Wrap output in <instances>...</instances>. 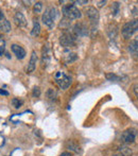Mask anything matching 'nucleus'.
<instances>
[{"label": "nucleus", "mask_w": 138, "mask_h": 156, "mask_svg": "<svg viewBox=\"0 0 138 156\" xmlns=\"http://www.w3.org/2000/svg\"><path fill=\"white\" fill-rule=\"evenodd\" d=\"M63 15L66 19L68 20H74V19H79L82 17V13L81 11L76 8L74 4H66V5L63 6L62 9Z\"/></svg>", "instance_id": "obj_1"}, {"label": "nucleus", "mask_w": 138, "mask_h": 156, "mask_svg": "<svg viewBox=\"0 0 138 156\" xmlns=\"http://www.w3.org/2000/svg\"><path fill=\"white\" fill-rule=\"evenodd\" d=\"M56 9L53 8V6H49V8L46 9L45 13L43 14V17H41V20H43L44 25L47 26L48 28L52 29L54 26V20L56 18Z\"/></svg>", "instance_id": "obj_2"}, {"label": "nucleus", "mask_w": 138, "mask_h": 156, "mask_svg": "<svg viewBox=\"0 0 138 156\" xmlns=\"http://www.w3.org/2000/svg\"><path fill=\"white\" fill-rule=\"evenodd\" d=\"M85 14H86L87 18L89 19V23H90L91 32L95 33V31H97L98 23H99V12L94 6H88L85 10Z\"/></svg>", "instance_id": "obj_3"}, {"label": "nucleus", "mask_w": 138, "mask_h": 156, "mask_svg": "<svg viewBox=\"0 0 138 156\" xmlns=\"http://www.w3.org/2000/svg\"><path fill=\"white\" fill-rule=\"evenodd\" d=\"M54 80L61 89H67L71 84V78L63 71H58L54 74Z\"/></svg>", "instance_id": "obj_4"}, {"label": "nucleus", "mask_w": 138, "mask_h": 156, "mask_svg": "<svg viewBox=\"0 0 138 156\" xmlns=\"http://www.w3.org/2000/svg\"><path fill=\"white\" fill-rule=\"evenodd\" d=\"M60 43L63 47H65L66 49L68 48H73L76 45V37L73 35L72 32L69 31H64L60 37Z\"/></svg>", "instance_id": "obj_5"}, {"label": "nucleus", "mask_w": 138, "mask_h": 156, "mask_svg": "<svg viewBox=\"0 0 138 156\" xmlns=\"http://www.w3.org/2000/svg\"><path fill=\"white\" fill-rule=\"evenodd\" d=\"M136 31H138V18L129 21L123 26V28H122V36L126 39L131 38V36Z\"/></svg>", "instance_id": "obj_6"}, {"label": "nucleus", "mask_w": 138, "mask_h": 156, "mask_svg": "<svg viewBox=\"0 0 138 156\" xmlns=\"http://www.w3.org/2000/svg\"><path fill=\"white\" fill-rule=\"evenodd\" d=\"M136 139V131L134 129H128L121 134V137H120V140H121L123 144H133Z\"/></svg>", "instance_id": "obj_7"}, {"label": "nucleus", "mask_w": 138, "mask_h": 156, "mask_svg": "<svg viewBox=\"0 0 138 156\" xmlns=\"http://www.w3.org/2000/svg\"><path fill=\"white\" fill-rule=\"evenodd\" d=\"M72 33H73V35L76 37H83L88 35L89 31L87 26L84 23H78L72 28Z\"/></svg>", "instance_id": "obj_8"}, {"label": "nucleus", "mask_w": 138, "mask_h": 156, "mask_svg": "<svg viewBox=\"0 0 138 156\" xmlns=\"http://www.w3.org/2000/svg\"><path fill=\"white\" fill-rule=\"evenodd\" d=\"M11 49H12V51L14 52V54L16 55V58H18V60H23V58H26L27 52H26V50L23 49L21 46L16 45V44H13V45L11 46Z\"/></svg>", "instance_id": "obj_9"}, {"label": "nucleus", "mask_w": 138, "mask_h": 156, "mask_svg": "<svg viewBox=\"0 0 138 156\" xmlns=\"http://www.w3.org/2000/svg\"><path fill=\"white\" fill-rule=\"evenodd\" d=\"M50 63V53H49V48L47 45H44L43 49H41V65L43 67H47Z\"/></svg>", "instance_id": "obj_10"}, {"label": "nucleus", "mask_w": 138, "mask_h": 156, "mask_svg": "<svg viewBox=\"0 0 138 156\" xmlns=\"http://www.w3.org/2000/svg\"><path fill=\"white\" fill-rule=\"evenodd\" d=\"M14 21L19 28H25L27 27V19H26L25 15L21 12H17L16 14L14 15Z\"/></svg>", "instance_id": "obj_11"}, {"label": "nucleus", "mask_w": 138, "mask_h": 156, "mask_svg": "<svg viewBox=\"0 0 138 156\" xmlns=\"http://www.w3.org/2000/svg\"><path fill=\"white\" fill-rule=\"evenodd\" d=\"M36 63H37V54L35 51H32L31 58H30V62L28 64V67H27L28 73H31V72L34 71L35 68H36Z\"/></svg>", "instance_id": "obj_12"}, {"label": "nucleus", "mask_w": 138, "mask_h": 156, "mask_svg": "<svg viewBox=\"0 0 138 156\" xmlns=\"http://www.w3.org/2000/svg\"><path fill=\"white\" fill-rule=\"evenodd\" d=\"M65 146H66V148L68 149V150L72 151V152H74V153H76V154H80V153H81L80 146H79L78 142H76L74 140H67L66 144H65Z\"/></svg>", "instance_id": "obj_13"}, {"label": "nucleus", "mask_w": 138, "mask_h": 156, "mask_svg": "<svg viewBox=\"0 0 138 156\" xmlns=\"http://www.w3.org/2000/svg\"><path fill=\"white\" fill-rule=\"evenodd\" d=\"M64 60H65V63H66V64L73 63L74 61L78 60V55H76V53H73V52H71V51H68V50H66V51H65Z\"/></svg>", "instance_id": "obj_14"}, {"label": "nucleus", "mask_w": 138, "mask_h": 156, "mask_svg": "<svg viewBox=\"0 0 138 156\" xmlns=\"http://www.w3.org/2000/svg\"><path fill=\"white\" fill-rule=\"evenodd\" d=\"M12 28H11V23L9 20L6 19H3V20L0 21V31L3 32V33H9L11 32Z\"/></svg>", "instance_id": "obj_15"}, {"label": "nucleus", "mask_w": 138, "mask_h": 156, "mask_svg": "<svg viewBox=\"0 0 138 156\" xmlns=\"http://www.w3.org/2000/svg\"><path fill=\"white\" fill-rule=\"evenodd\" d=\"M129 51H130V53L132 54L133 58L138 60V46L133 41H131L130 45H129Z\"/></svg>", "instance_id": "obj_16"}, {"label": "nucleus", "mask_w": 138, "mask_h": 156, "mask_svg": "<svg viewBox=\"0 0 138 156\" xmlns=\"http://www.w3.org/2000/svg\"><path fill=\"white\" fill-rule=\"evenodd\" d=\"M41 34V26H39L38 21L37 19H33V28H32V31H31V35L32 36H38Z\"/></svg>", "instance_id": "obj_17"}, {"label": "nucleus", "mask_w": 138, "mask_h": 156, "mask_svg": "<svg viewBox=\"0 0 138 156\" xmlns=\"http://www.w3.org/2000/svg\"><path fill=\"white\" fill-rule=\"evenodd\" d=\"M119 152L121 156H132V151L126 146H121L119 148Z\"/></svg>", "instance_id": "obj_18"}, {"label": "nucleus", "mask_w": 138, "mask_h": 156, "mask_svg": "<svg viewBox=\"0 0 138 156\" xmlns=\"http://www.w3.org/2000/svg\"><path fill=\"white\" fill-rule=\"evenodd\" d=\"M5 52V41L2 35H0V56H2Z\"/></svg>", "instance_id": "obj_19"}, {"label": "nucleus", "mask_w": 138, "mask_h": 156, "mask_svg": "<svg viewBox=\"0 0 138 156\" xmlns=\"http://www.w3.org/2000/svg\"><path fill=\"white\" fill-rule=\"evenodd\" d=\"M105 78L108 81H111V82H113V81H120V76H116L115 73H106Z\"/></svg>", "instance_id": "obj_20"}, {"label": "nucleus", "mask_w": 138, "mask_h": 156, "mask_svg": "<svg viewBox=\"0 0 138 156\" xmlns=\"http://www.w3.org/2000/svg\"><path fill=\"white\" fill-rule=\"evenodd\" d=\"M118 13H119V3L114 2L113 5H111V14H113V16H116Z\"/></svg>", "instance_id": "obj_21"}, {"label": "nucleus", "mask_w": 138, "mask_h": 156, "mask_svg": "<svg viewBox=\"0 0 138 156\" xmlns=\"http://www.w3.org/2000/svg\"><path fill=\"white\" fill-rule=\"evenodd\" d=\"M12 105L15 107V108H19V107H21V105H23V101L19 100V99H12Z\"/></svg>", "instance_id": "obj_22"}, {"label": "nucleus", "mask_w": 138, "mask_h": 156, "mask_svg": "<svg viewBox=\"0 0 138 156\" xmlns=\"http://www.w3.org/2000/svg\"><path fill=\"white\" fill-rule=\"evenodd\" d=\"M41 9H43V3L41 2H36V3L34 4V13L35 14H38V13L41 12Z\"/></svg>", "instance_id": "obj_23"}, {"label": "nucleus", "mask_w": 138, "mask_h": 156, "mask_svg": "<svg viewBox=\"0 0 138 156\" xmlns=\"http://www.w3.org/2000/svg\"><path fill=\"white\" fill-rule=\"evenodd\" d=\"M47 98L50 99V100H55V98H56L55 90H53V89H49V90L47 91Z\"/></svg>", "instance_id": "obj_24"}, {"label": "nucleus", "mask_w": 138, "mask_h": 156, "mask_svg": "<svg viewBox=\"0 0 138 156\" xmlns=\"http://www.w3.org/2000/svg\"><path fill=\"white\" fill-rule=\"evenodd\" d=\"M32 96L34 97V98H38L39 96H41V89H39L38 86H35L33 88V93H32Z\"/></svg>", "instance_id": "obj_25"}, {"label": "nucleus", "mask_w": 138, "mask_h": 156, "mask_svg": "<svg viewBox=\"0 0 138 156\" xmlns=\"http://www.w3.org/2000/svg\"><path fill=\"white\" fill-rule=\"evenodd\" d=\"M132 90H133V93H134L135 94V97L137 98V100H138V84H134L132 86Z\"/></svg>", "instance_id": "obj_26"}, {"label": "nucleus", "mask_w": 138, "mask_h": 156, "mask_svg": "<svg viewBox=\"0 0 138 156\" xmlns=\"http://www.w3.org/2000/svg\"><path fill=\"white\" fill-rule=\"evenodd\" d=\"M71 3H76V4H87L88 1L87 0H76V1H71Z\"/></svg>", "instance_id": "obj_27"}, {"label": "nucleus", "mask_w": 138, "mask_h": 156, "mask_svg": "<svg viewBox=\"0 0 138 156\" xmlns=\"http://www.w3.org/2000/svg\"><path fill=\"white\" fill-rule=\"evenodd\" d=\"M0 94H2V96H9V93L6 90H4V89H0Z\"/></svg>", "instance_id": "obj_28"}, {"label": "nucleus", "mask_w": 138, "mask_h": 156, "mask_svg": "<svg viewBox=\"0 0 138 156\" xmlns=\"http://www.w3.org/2000/svg\"><path fill=\"white\" fill-rule=\"evenodd\" d=\"M60 156H72V155H71V153H70V152H63Z\"/></svg>", "instance_id": "obj_29"}, {"label": "nucleus", "mask_w": 138, "mask_h": 156, "mask_svg": "<svg viewBox=\"0 0 138 156\" xmlns=\"http://www.w3.org/2000/svg\"><path fill=\"white\" fill-rule=\"evenodd\" d=\"M3 19H4V15H3V13H2L1 9H0V21L3 20Z\"/></svg>", "instance_id": "obj_30"}, {"label": "nucleus", "mask_w": 138, "mask_h": 156, "mask_svg": "<svg viewBox=\"0 0 138 156\" xmlns=\"http://www.w3.org/2000/svg\"><path fill=\"white\" fill-rule=\"evenodd\" d=\"M105 3H106V1H99V2H98V5H99V6H102V5H103V4H105Z\"/></svg>", "instance_id": "obj_31"}, {"label": "nucleus", "mask_w": 138, "mask_h": 156, "mask_svg": "<svg viewBox=\"0 0 138 156\" xmlns=\"http://www.w3.org/2000/svg\"><path fill=\"white\" fill-rule=\"evenodd\" d=\"M133 41H134V43H135V44H136V45L138 46V35H137V36H136V37H135V38H134V39H133Z\"/></svg>", "instance_id": "obj_32"}, {"label": "nucleus", "mask_w": 138, "mask_h": 156, "mask_svg": "<svg viewBox=\"0 0 138 156\" xmlns=\"http://www.w3.org/2000/svg\"><path fill=\"white\" fill-rule=\"evenodd\" d=\"M23 3H26V5H28V6H29L30 3H31L30 1H23Z\"/></svg>", "instance_id": "obj_33"}, {"label": "nucleus", "mask_w": 138, "mask_h": 156, "mask_svg": "<svg viewBox=\"0 0 138 156\" xmlns=\"http://www.w3.org/2000/svg\"><path fill=\"white\" fill-rule=\"evenodd\" d=\"M113 156H121V155H113Z\"/></svg>", "instance_id": "obj_34"}]
</instances>
